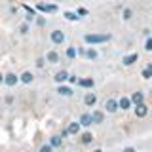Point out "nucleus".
Returning <instances> with one entry per match:
<instances>
[{"instance_id": "nucleus-1", "label": "nucleus", "mask_w": 152, "mask_h": 152, "mask_svg": "<svg viewBox=\"0 0 152 152\" xmlns=\"http://www.w3.org/2000/svg\"><path fill=\"white\" fill-rule=\"evenodd\" d=\"M110 40V34H86L84 36V42L89 46H95V44H104V42Z\"/></svg>"}, {"instance_id": "nucleus-2", "label": "nucleus", "mask_w": 152, "mask_h": 152, "mask_svg": "<svg viewBox=\"0 0 152 152\" xmlns=\"http://www.w3.org/2000/svg\"><path fill=\"white\" fill-rule=\"evenodd\" d=\"M50 40H51V44H53V46H61V44H65V32H63V31H59V28H55V31H51V32H50Z\"/></svg>"}, {"instance_id": "nucleus-3", "label": "nucleus", "mask_w": 152, "mask_h": 152, "mask_svg": "<svg viewBox=\"0 0 152 152\" xmlns=\"http://www.w3.org/2000/svg\"><path fill=\"white\" fill-rule=\"evenodd\" d=\"M4 84L8 86V88H13V86H17L19 84V76L15 72H8V74H4Z\"/></svg>"}, {"instance_id": "nucleus-4", "label": "nucleus", "mask_w": 152, "mask_h": 152, "mask_svg": "<svg viewBox=\"0 0 152 152\" xmlns=\"http://www.w3.org/2000/svg\"><path fill=\"white\" fill-rule=\"evenodd\" d=\"M120 108V104H118V101L116 99H107L104 101V112H110V114H114Z\"/></svg>"}, {"instance_id": "nucleus-5", "label": "nucleus", "mask_w": 152, "mask_h": 152, "mask_svg": "<svg viewBox=\"0 0 152 152\" xmlns=\"http://www.w3.org/2000/svg\"><path fill=\"white\" fill-rule=\"evenodd\" d=\"M55 91H57V95H61V97H70V95H72V88H69V86H65V84H59Z\"/></svg>"}, {"instance_id": "nucleus-6", "label": "nucleus", "mask_w": 152, "mask_h": 152, "mask_svg": "<svg viewBox=\"0 0 152 152\" xmlns=\"http://www.w3.org/2000/svg\"><path fill=\"white\" fill-rule=\"evenodd\" d=\"M84 104L86 107H95V104H97V95H95L93 91H88L86 97H84Z\"/></svg>"}, {"instance_id": "nucleus-7", "label": "nucleus", "mask_w": 152, "mask_h": 152, "mask_svg": "<svg viewBox=\"0 0 152 152\" xmlns=\"http://www.w3.org/2000/svg\"><path fill=\"white\" fill-rule=\"evenodd\" d=\"M19 82H23V84H32V82H34V74H32L31 70H25V72L19 74Z\"/></svg>"}, {"instance_id": "nucleus-8", "label": "nucleus", "mask_w": 152, "mask_h": 152, "mask_svg": "<svg viewBox=\"0 0 152 152\" xmlns=\"http://www.w3.org/2000/svg\"><path fill=\"white\" fill-rule=\"evenodd\" d=\"M146 114H148V108H146V107H145L142 103L135 104V116H137V118H145Z\"/></svg>"}, {"instance_id": "nucleus-9", "label": "nucleus", "mask_w": 152, "mask_h": 152, "mask_svg": "<svg viewBox=\"0 0 152 152\" xmlns=\"http://www.w3.org/2000/svg\"><path fill=\"white\" fill-rule=\"evenodd\" d=\"M69 72H66V70H59V72H57L55 76H53V80H55V82L57 84H65L66 82V80H69Z\"/></svg>"}, {"instance_id": "nucleus-10", "label": "nucleus", "mask_w": 152, "mask_h": 152, "mask_svg": "<svg viewBox=\"0 0 152 152\" xmlns=\"http://www.w3.org/2000/svg\"><path fill=\"white\" fill-rule=\"evenodd\" d=\"M80 127H82V124H80V120H78V122H70L66 129H69L70 135H78V133H80Z\"/></svg>"}, {"instance_id": "nucleus-11", "label": "nucleus", "mask_w": 152, "mask_h": 152, "mask_svg": "<svg viewBox=\"0 0 152 152\" xmlns=\"http://www.w3.org/2000/svg\"><path fill=\"white\" fill-rule=\"evenodd\" d=\"M118 104H120L122 110H129L131 104H133V101H131V97H122L120 101H118Z\"/></svg>"}, {"instance_id": "nucleus-12", "label": "nucleus", "mask_w": 152, "mask_h": 152, "mask_svg": "<svg viewBox=\"0 0 152 152\" xmlns=\"http://www.w3.org/2000/svg\"><path fill=\"white\" fill-rule=\"evenodd\" d=\"M46 61L48 63H59V53H57L55 50H50L46 53Z\"/></svg>"}, {"instance_id": "nucleus-13", "label": "nucleus", "mask_w": 152, "mask_h": 152, "mask_svg": "<svg viewBox=\"0 0 152 152\" xmlns=\"http://www.w3.org/2000/svg\"><path fill=\"white\" fill-rule=\"evenodd\" d=\"M80 124H82V127H89L93 124V116L91 114H82L80 116Z\"/></svg>"}, {"instance_id": "nucleus-14", "label": "nucleus", "mask_w": 152, "mask_h": 152, "mask_svg": "<svg viewBox=\"0 0 152 152\" xmlns=\"http://www.w3.org/2000/svg\"><path fill=\"white\" fill-rule=\"evenodd\" d=\"M38 10H42L44 13H55L57 6H53V4H38Z\"/></svg>"}, {"instance_id": "nucleus-15", "label": "nucleus", "mask_w": 152, "mask_h": 152, "mask_svg": "<svg viewBox=\"0 0 152 152\" xmlns=\"http://www.w3.org/2000/svg\"><path fill=\"white\" fill-rule=\"evenodd\" d=\"M91 116H93V124H103L104 122V112L103 110H93Z\"/></svg>"}, {"instance_id": "nucleus-16", "label": "nucleus", "mask_w": 152, "mask_h": 152, "mask_svg": "<svg viewBox=\"0 0 152 152\" xmlns=\"http://www.w3.org/2000/svg\"><path fill=\"white\" fill-rule=\"evenodd\" d=\"M93 141V133H89V131H86L80 135V145H89V142Z\"/></svg>"}, {"instance_id": "nucleus-17", "label": "nucleus", "mask_w": 152, "mask_h": 152, "mask_svg": "<svg viewBox=\"0 0 152 152\" xmlns=\"http://www.w3.org/2000/svg\"><path fill=\"white\" fill-rule=\"evenodd\" d=\"M137 59H139V55H137V53H129V55H126V57H124V61H122V63L126 65V66H129V65L135 63Z\"/></svg>"}, {"instance_id": "nucleus-18", "label": "nucleus", "mask_w": 152, "mask_h": 152, "mask_svg": "<svg viewBox=\"0 0 152 152\" xmlns=\"http://www.w3.org/2000/svg\"><path fill=\"white\" fill-rule=\"evenodd\" d=\"M93 84H95L93 78H80L78 80V86H80V88H88L89 89V88H93Z\"/></svg>"}, {"instance_id": "nucleus-19", "label": "nucleus", "mask_w": 152, "mask_h": 152, "mask_svg": "<svg viewBox=\"0 0 152 152\" xmlns=\"http://www.w3.org/2000/svg\"><path fill=\"white\" fill-rule=\"evenodd\" d=\"M50 142H51V146H53V148H59V146L63 145V135H53L50 139Z\"/></svg>"}, {"instance_id": "nucleus-20", "label": "nucleus", "mask_w": 152, "mask_h": 152, "mask_svg": "<svg viewBox=\"0 0 152 152\" xmlns=\"http://www.w3.org/2000/svg\"><path fill=\"white\" fill-rule=\"evenodd\" d=\"M131 101L135 103V104H139V103H142L145 101V95H142V91H135L131 95Z\"/></svg>"}, {"instance_id": "nucleus-21", "label": "nucleus", "mask_w": 152, "mask_h": 152, "mask_svg": "<svg viewBox=\"0 0 152 152\" xmlns=\"http://www.w3.org/2000/svg\"><path fill=\"white\" fill-rule=\"evenodd\" d=\"M76 55H78V48H74V46L66 48V59H70V61H72Z\"/></svg>"}, {"instance_id": "nucleus-22", "label": "nucleus", "mask_w": 152, "mask_h": 152, "mask_svg": "<svg viewBox=\"0 0 152 152\" xmlns=\"http://www.w3.org/2000/svg\"><path fill=\"white\" fill-rule=\"evenodd\" d=\"M131 17H133V10L131 8H124L122 10V19H124V21H129Z\"/></svg>"}, {"instance_id": "nucleus-23", "label": "nucleus", "mask_w": 152, "mask_h": 152, "mask_svg": "<svg viewBox=\"0 0 152 152\" xmlns=\"http://www.w3.org/2000/svg\"><path fill=\"white\" fill-rule=\"evenodd\" d=\"M86 59H89V61H93V59H97V50H93V48H89V50H86Z\"/></svg>"}, {"instance_id": "nucleus-24", "label": "nucleus", "mask_w": 152, "mask_h": 152, "mask_svg": "<svg viewBox=\"0 0 152 152\" xmlns=\"http://www.w3.org/2000/svg\"><path fill=\"white\" fill-rule=\"evenodd\" d=\"M28 31H31V27H28V21L19 25V32H21V34H28Z\"/></svg>"}, {"instance_id": "nucleus-25", "label": "nucleus", "mask_w": 152, "mask_h": 152, "mask_svg": "<svg viewBox=\"0 0 152 152\" xmlns=\"http://www.w3.org/2000/svg\"><path fill=\"white\" fill-rule=\"evenodd\" d=\"M65 17L69 19V21H78V19H80L78 13H72V12H65Z\"/></svg>"}, {"instance_id": "nucleus-26", "label": "nucleus", "mask_w": 152, "mask_h": 152, "mask_svg": "<svg viewBox=\"0 0 152 152\" xmlns=\"http://www.w3.org/2000/svg\"><path fill=\"white\" fill-rule=\"evenodd\" d=\"M145 50H146V51H152V34L148 36V40L145 42Z\"/></svg>"}, {"instance_id": "nucleus-27", "label": "nucleus", "mask_w": 152, "mask_h": 152, "mask_svg": "<svg viewBox=\"0 0 152 152\" xmlns=\"http://www.w3.org/2000/svg\"><path fill=\"white\" fill-rule=\"evenodd\" d=\"M51 150H53L51 142H50V145H42V146H40V152H51Z\"/></svg>"}, {"instance_id": "nucleus-28", "label": "nucleus", "mask_w": 152, "mask_h": 152, "mask_svg": "<svg viewBox=\"0 0 152 152\" xmlns=\"http://www.w3.org/2000/svg\"><path fill=\"white\" fill-rule=\"evenodd\" d=\"M44 65H46V57H40V59H36V66H38V69H42Z\"/></svg>"}, {"instance_id": "nucleus-29", "label": "nucleus", "mask_w": 152, "mask_h": 152, "mask_svg": "<svg viewBox=\"0 0 152 152\" xmlns=\"http://www.w3.org/2000/svg\"><path fill=\"white\" fill-rule=\"evenodd\" d=\"M76 13H78L80 17H84V15H88V10H86V8H78V12H76Z\"/></svg>"}, {"instance_id": "nucleus-30", "label": "nucleus", "mask_w": 152, "mask_h": 152, "mask_svg": "<svg viewBox=\"0 0 152 152\" xmlns=\"http://www.w3.org/2000/svg\"><path fill=\"white\" fill-rule=\"evenodd\" d=\"M36 25L44 27V25H46V19H44V17H38V19H36Z\"/></svg>"}, {"instance_id": "nucleus-31", "label": "nucleus", "mask_w": 152, "mask_h": 152, "mask_svg": "<svg viewBox=\"0 0 152 152\" xmlns=\"http://www.w3.org/2000/svg\"><path fill=\"white\" fill-rule=\"evenodd\" d=\"M0 84H4V74L0 72Z\"/></svg>"}, {"instance_id": "nucleus-32", "label": "nucleus", "mask_w": 152, "mask_h": 152, "mask_svg": "<svg viewBox=\"0 0 152 152\" xmlns=\"http://www.w3.org/2000/svg\"><path fill=\"white\" fill-rule=\"evenodd\" d=\"M55 2H63V0H55Z\"/></svg>"}, {"instance_id": "nucleus-33", "label": "nucleus", "mask_w": 152, "mask_h": 152, "mask_svg": "<svg viewBox=\"0 0 152 152\" xmlns=\"http://www.w3.org/2000/svg\"><path fill=\"white\" fill-rule=\"evenodd\" d=\"M44 2H50V0H44Z\"/></svg>"}]
</instances>
